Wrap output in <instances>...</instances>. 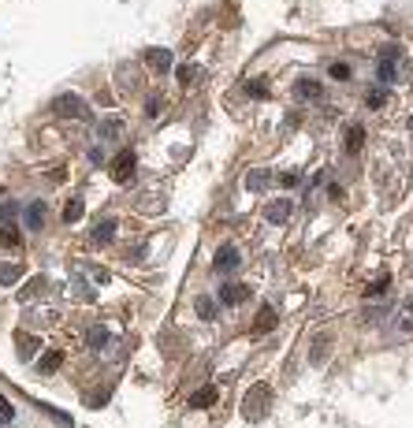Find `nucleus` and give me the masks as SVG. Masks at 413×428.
<instances>
[{"label": "nucleus", "mask_w": 413, "mask_h": 428, "mask_svg": "<svg viewBox=\"0 0 413 428\" xmlns=\"http://www.w3.org/2000/svg\"><path fill=\"white\" fill-rule=\"evenodd\" d=\"M212 402H216V387H201V391H193V395H190V406H193V410L212 406Z\"/></svg>", "instance_id": "ddd939ff"}, {"label": "nucleus", "mask_w": 413, "mask_h": 428, "mask_svg": "<svg viewBox=\"0 0 413 428\" xmlns=\"http://www.w3.org/2000/svg\"><path fill=\"white\" fill-rule=\"evenodd\" d=\"M134 153H120V157L112 160V175H115V183H131L134 179Z\"/></svg>", "instance_id": "20e7f679"}, {"label": "nucleus", "mask_w": 413, "mask_h": 428, "mask_svg": "<svg viewBox=\"0 0 413 428\" xmlns=\"http://www.w3.org/2000/svg\"><path fill=\"white\" fill-rule=\"evenodd\" d=\"M86 343L89 346H108V328H89L86 332Z\"/></svg>", "instance_id": "4be33fe9"}, {"label": "nucleus", "mask_w": 413, "mask_h": 428, "mask_svg": "<svg viewBox=\"0 0 413 428\" xmlns=\"http://www.w3.org/2000/svg\"><path fill=\"white\" fill-rule=\"evenodd\" d=\"M97 131H101V138H120L123 134V115H105Z\"/></svg>", "instance_id": "6e6552de"}, {"label": "nucleus", "mask_w": 413, "mask_h": 428, "mask_svg": "<svg viewBox=\"0 0 413 428\" xmlns=\"http://www.w3.org/2000/svg\"><path fill=\"white\" fill-rule=\"evenodd\" d=\"M361 141H365V131H361V127H346V138H343L346 153H357V149H361Z\"/></svg>", "instance_id": "4468645a"}, {"label": "nucleus", "mask_w": 413, "mask_h": 428, "mask_svg": "<svg viewBox=\"0 0 413 428\" xmlns=\"http://www.w3.org/2000/svg\"><path fill=\"white\" fill-rule=\"evenodd\" d=\"M198 313L212 320L216 317V302H212V298H198Z\"/></svg>", "instance_id": "393cba45"}, {"label": "nucleus", "mask_w": 413, "mask_h": 428, "mask_svg": "<svg viewBox=\"0 0 413 428\" xmlns=\"http://www.w3.org/2000/svg\"><path fill=\"white\" fill-rule=\"evenodd\" d=\"M331 79L346 82V79H350V68H346V63H335V68H331Z\"/></svg>", "instance_id": "c85d7f7f"}, {"label": "nucleus", "mask_w": 413, "mask_h": 428, "mask_svg": "<svg viewBox=\"0 0 413 428\" xmlns=\"http://www.w3.org/2000/svg\"><path fill=\"white\" fill-rule=\"evenodd\" d=\"M276 320H279V317H276V309H268V306H265L261 313H257V320H253V332H257V335L272 332V328H276Z\"/></svg>", "instance_id": "1a4fd4ad"}, {"label": "nucleus", "mask_w": 413, "mask_h": 428, "mask_svg": "<svg viewBox=\"0 0 413 428\" xmlns=\"http://www.w3.org/2000/svg\"><path fill=\"white\" fill-rule=\"evenodd\" d=\"M268 384H253L250 387V395H246V402H242V413H246V417H261V410L268 406Z\"/></svg>", "instance_id": "f03ea898"}, {"label": "nucleus", "mask_w": 413, "mask_h": 428, "mask_svg": "<svg viewBox=\"0 0 413 428\" xmlns=\"http://www.w3.org/2000/svg\"><path fill=\"white\" fill-rule=\"evenodd\" d=\"M298 94H302L305 101H317V97H320V82H317V79H302V82H298Z\"/></svg>", "instance_id": "6ab92c4d"}, {"label": "nucleus", "mask_w": 413, "mask_h": 428, "mask_svg": "<svg viewBox=\"0 0 413 428\" xmlns=\"http://www.w3.org/2000/svg\"><path fill=\"white\" fill-rule=\"evenodd\" d=\"M369 105H372V108L383 105V89H372V94H369Z\"/></svg>", "instance_id": "7c9ffc66"}, {"label": "nucleus", "mask_w": 413, "mask_h": 428, "mask_svg": "<svg viewBox=\"0 0 413 428\" xmlns=\"http://www.w3.org/2000/svg\"><path fill=\"white\" fill-rule=\"evenodd\" d=\"M115 231H120V224H115V220H101L89 239H94V242H112V239H115Z\"/></svg>", "instance_id": "9d476101"}, {"label": "nucleus", "mask_w": 413, "mask_h": 428, "mask_svg": "<svg viewBox=\"0 0 413 428\" xmlns=\"http://www.w3.org/2000/svg\"><path fill=\"white\" fill-rule=\"evenodd\" d=\"M0 242H4V246H19V231L11 227L8 220H4V224H0Z\"/></svg>", "instance_id": "5701e85b"}, {"label": "nucleus", "mask_w": 413, "mask_h": 428, "mask_svg": "<svg viewBox=\"0 0 413 428\" xmlns=\"http://www.w3.org/2000/svg\"><path fill=\"white\" fill-rule=\"evenodd\" d=\"M246 298H250V291L242 287V283H239V287H235V283H227V287L220 291V302L224 306H239V302H246Z\"/></svg>", "instance_id": "0eeeda50"}, {"label": "nucleus", "mask_w": 413, "mask_h": 428, "mask_svg": "<svg viewBox=\"0 0 413 428\" xmlns=\"http://www.w3.org/2000/svg\"><path fill=\"white\" fill-rule=\"evenodd\" d=\"M328 354H331V339H328V332L313 335V346H309V361H313V365H324Z\"/></svg>", "instance_id": "39448f33"}, {"label": "nucleus", "mask_w": 413, "mask_h": 428, "mask_svg": "<svg viewBox=\"0 0 413 428\" xmlns=\"http://www.w3.org/2000/svg\"><path fill=\"white\" fill-rule=\"evenodd\" d=\"M387 320V306H369V309H361V324H380Z\"/></svg>", "instance_id": "f3484780"}, {"label": "nucleus", "mask_w": 413, "mask_h": 428, "mask_svg": "<svg viewBox=\"0 0 413 428\" xmlns=\"http://www.w3.org/2000/svg\"><path fill=\"white\" fill-rule=\"evenodd\" d=\"M60 350H49V354H42V361H37V369L42 372H56V365H60Z\"/></svg>", "instance_id": "a211bd4d"}, {"label": "nucleus", "mask_w": 413, "mask_h": 428, "mask_svg": "<svg viewBox=\"0 0 413 428\" xmlns=\"http://www.w3.org/2000/svg\"><path fill=\"white\" fill-rule=\"evenodd\" d=\"M79 216H82V201H71L68 209H63V220H71V224H75Z\"/></svg>", "instance_id": "bb28decb"}, {"label": "nucleus", "mask_w": 413, "mask_h": 428, "mask_svg": "<svg viewBox=\"0 0 413 428\" xmlns=\"http://www.w3.org/2000/svg\"><path fill=\"white\" fill-rule=\"evenodd\" d=\"M268 220H272V224H287L291 220V201H272L268 205Z\"/></svg>", "instance_id": "9b49d317"}, {"label": "nucleus", "mask_w": 413, "mask_h": 428, "mask_svg": "<svg viewBox=\"0 0 413 428\" xmlns=\"http://www.w3.org/2000/svg\"><path fill=\"white\" fill-rule=\"evenodd\" d=\"M212 268L220 272V276L235 272V268H239V250H235V246H220V250H216V257H212Z\"/></svg>", "instance_id": "7ed1b4c3"}, {"label": "nucleus", "mask_w": 413, "mask_h": 428, "mask_svg": "<svg viewBox=\"0 0 413 428\" xmlns=\"http://www.w3.org/2000/svg\"><path fill=\"white\" fill-rule=\"evenodd\" d=\"M201 75V68H193V63H183V68H175V79L183 82V86H190L193 79Z\"/></svg>", "instance_id": "aec40b11"}, {"label": "nucleus", "mask_w": 413, "mask_h": 428, "mask_svg": "<svg viewBox=\"0 0 413 428\" xmlns=\"http://www.w3.org/2000/svg\"><path fill=\"white\" fill-rule=\"evenodd\" d=\"M246 187H250V190H261V187H265V172H253V175L246 179Z\"/></svg>", "instance_id": "c756f323"}, {"label": "nucleus", "mask_w": 413, "mask_h": 428, "mask_svg": "<svg viewBox=\"0 0 413 428\" xmlns=\"http://www.w3.org/2000/svg\"><path fill=\"white\" fill-rule=\"evenodd\" d=\"M157 112H160V101H157V97H153V101H149V105H146V115H157Z\"/></svg>", "instance_id": "2f4dec72"}, {"label": "nucleus", "mask_w": 413, "mask_h": 428, "mask_svg": "<svg viewBox=\"0 0 413 428\" xmlns=\"http://www.w3.org/2000/svg\"><path fill=\"white\" fill-rule=\"evenodd\" d=\"M11 417H15V410H11V402L0 395V421H11Z\"/></svg>", "instance_id": "cd10ccee"}, {"label": "nucleus", "mask_w": 413, "mask_h": 428, "mask_svg": "<svg viewBox=\"0 0 413 428\" xmlns=\"http://www.w3.org/2000/svg\"><path fill=\"white\" fill-rule=\"evenodd\" d=\"M387 291H391V279H372L369 283V287H365V298H380V294H387Z\"/></svg>", "instance_id": "412c9836"}, {"label": "nucleus", "mask_w": 413, "mask_h": 428, "mask_svg": "<svg viewBox=\"0 0 413 428\" xmlns=\"http://www.w3.org/2000/svg\"><path fill=\"white\" fill-rule=\"evenodd\" d=\"M246 89H250V97H268V82L265 79H253Z\"/></svg>", "instance_id": "a878e982"}, {"label": "nucleus", "mask_w": 413, "mask_h": 428, "mask_svg": "<svg viewBox=\"0 0 413 428\" xmlns=\"http://www.w3.org/2000/svg\"><path fill=\"white\" fill-rule=\"evenodd\" d=\"M19 279V265H0V283H15Z\"/></svg>", "instance_id": "b1692460"}, {"label": "nucleus", "mask_w": 413, "mask_h": 428, "mask_svg": "<svg viewBox=\"0 0 413 428\" xmlns=\"http://www.w3.org/2000/svg\"><path fill=\"white\" fill-rule=\"evenodd\" d=\"M149 63H153V71H167L172 68V53L167 49H149Z\"/></svg>", "instance_id": "f8f14e48"}, {"label": "nucleus", "mask_w": 413, "mask_h": 428, "mask_svg": "<svg viewBox=\"0 0 413 428\" xmlns=\"http://www.w3.org/2000/svg\"><path fill=\"white\" fill-rule=\"evenodd\" d=\"M376 75H380V82H395V75H398V49L383 53V60L376 63Z\"/></svg>", "instance_id": "423d86ee"}, {"label": "nucleus", "mask_w": 413, "mask_h": 428, "mask_svg": "<svg viewBox=\"0 0 413 428\" xmlns=\"http://www.w3.org/2000/svg\"><path fill=\"white\" fill-rule=\"evenodd\" d=\"M56 115L60 120H89V105L82 97H75V94H63V97H56Z\"/></svg>", "instance_id": "f257e3e1"}, {"label": "nucleus", "mask_w": 413, "mask_h": 428, "mask_svg": "<svg viewBox=\"0 0 413 428\" xmlns=\"http://www.w3.org/2000/svg\"><path fill=\"white\" fill-rule=\"evenodd\" d=\"M395 328L402 332V335H409V332H413V298H409V302L402 306V313H398V320H395Z\"/></svg>", "instance_id": "2eb2a0df"}, {"label": "nucleus", "mask_w": 413, "mask_h": 428, "mask_svg": "<svg viewBox=\"0 0 413 428\" xmlns=\"http://www.w3.org/2000/svg\"><path fill=\"white\" fill-rule=\"evenodd\" d=\"M42 209H45V205H37V201H34L30 209L23 213V220H27V227H30V231H42V224H45V216H42Z\"/></svg>", "instance_id": "dca6fc26"}]
</instances>
